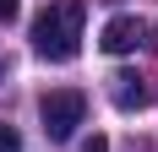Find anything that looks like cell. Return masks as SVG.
<instances>
[{
	"label": "cell",
	"mask_w": 158,
	"mask_h": 152,
	"mask_svg": "<svg viewBox=\"0 0 158 152\" xmlns=\"http://www.w3.org/2000/svg\"><path fill=\"white\" fill-rule=\"evenodd\" d=\"M82 22H87V0H49L33 16V54L38 60H77L82 54Z\"/></svg>",
	"instance_id": "1"
},
{
	"label": "cell",
	"mask_w": 158,
	"mask_h": 152,
	"mask_svg": "<svg viewBox=\"0 0 158 152\" xmlns=\"http://www.w3.org/2000/svg\"><path fill=\"white\" fill-rule=\"evenodd\" d=\"M38 120H44L49 141H71L77 125L87 120V92L82 87H49L44 98H38Z\"/></svg>",
	"instance_id": "2"
},
{
	"label": "cell",
	"mask_w": 158,
	"mask_h": 152,
	"mask_svg": "<svg viewBox=\"0 0 158 152\" xmlns=\"http://www.w3.org/2000/svg\"><path fill=\"white\" fill-rule=\"evenodd\" d=\"M147 44V22L142 16H109L104 33H98V49L104 54H131V49Z\"/></svg>",
	"instance_id": "3"
},
{
	"label": "cell",
	"mask_w": 158,
	"mask_h": 152,
	"mask_svg": "<svg viewBox=\"0 0 158 152\" xmlns=\"http://www.w3.org/2000/svg\"><path fill=\"white\" fill-rule=\"evenodd\" d=\"M109 98L120 109H147V82L131 76V71H120V76H109Z\"/></svg>",
	"instance_id": "4"
},
{
	"label": "cell",
	"mask_w": 158,
	"mask_h": 152,
	"mask_svg": "<svg viewBox=\"0 0 158 152\" xmlns=\"http://www.w3.org/2000/svg\"><path fill=\"white\" fill-rule=\"evenodd\" d=\"M77 152H109V136H98V130H93V136L77 141Z\"/></svg>",
	"instance_id": "5"
},
{
	"label": "cell",
	"mask_w": 158,
	"mask_h": 152,
	"mask_svg": "<svg viewBox=\"0 0 158 152\" xmlns=\"http://www.w3.org/2000/svg\"><path fill=\"white\" fill-rule=\"evenodd\" d=\"M0 152H22V136H16L11 125H0Z\"/></svg>",
	"instance_id": "6"
},
{
	"label": "cell",
	"mask_w": 158,
	"mask_h": 152,
	"mask_svg": "<svg viewBox=\"0 0 158 152\" xmlns=\"http://www.w3.org/2000/svg\"><path fill=\"white\" fill-rule=\"evenodd\" d=\"M22 16V0H0V22H16Z\"/></svg>",
	"instance_id": "7"
}]
</instances>
